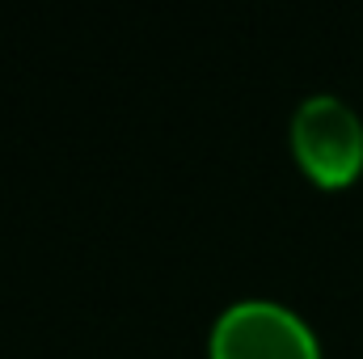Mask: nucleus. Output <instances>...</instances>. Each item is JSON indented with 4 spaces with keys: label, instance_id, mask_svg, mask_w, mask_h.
<instances>
[{
    "label": "nucleus",
    "instance_id": "obj_2",
    "mask_svg": "<svg viewBox=\"0 0 363 359\" xmlns=\"http://www.w3.org/2000/svg\"><path fill=\"white\" fill-rule=\"evenodd\" d=\"M291 153L317 186H347L363 170V118L334 93H308L291 114Z\"/></svg>",
    "mask_w": 363,
    "mask_h": 359
},
{
    "label": "nucleus",
    "instance_id": "obj_1",
    "mask_svg": "<svg viewBox=\"0 0 363 359\" xmlns=\"http://www.w3.org/2000/svg\"><path fill=\"white\" fill-rule=\"evenodd\" d=\"M211 359H321L317 330L283 300L245 296L216 313L207 334Z\"/></svg>",
    "mask_w": 363,
    "mask_h": 359
}]
</instances>
